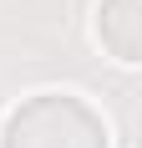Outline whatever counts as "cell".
Returning <instances> with one entry per match:
<instances>
[{
	"mask_svg": "<svg viewBox=\"0 0 142 148\" xmlns=\"http://www.w3.org/2000/svg\"><path fill=\"white\" fill-rule=\"evenodd\" d=\"M97 31H101V41L112 46L122 61H137V21H132V0H107Z\"/></svg>",
	"mask_w": 142,
	"mask_h": 148,
	"instance_id": "7a4b0ae2",
	"label": "cell"
},
{
	"mask_svg": "<svg viewBox=\"0 0 142 148\" xmlns=\"http://www.w3.org/2000/svg\"><path fill=\"white\" fill-rule=\"evenodd\" d=\"M0 148H107V128L86 102L66 92H41L36 102L10 112Z\"/></svg>",
	"mask_w": 142,
	"mask_h": 148,
	"instance_id": "6da1fadb",
	"label": "cell"
}]
</instances>
